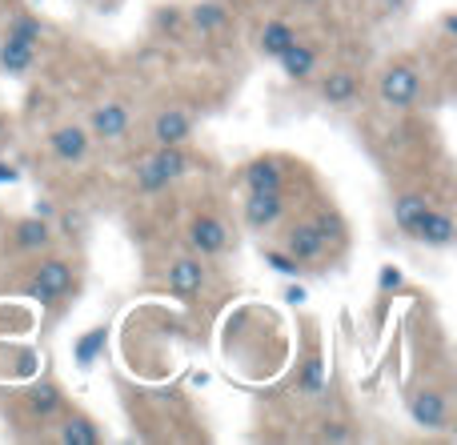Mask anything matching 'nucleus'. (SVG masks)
<instances>
[{
  "instance_id": "28",
  "label": "nucleus",
  "mask_w": 457,
  "mask_h": 445,
  "mask_svg": "<svg viewBox=\"0 0 457 445\" xmlns=\"http://www.w3.org/2000/svg\"><path fill=\"white\" fill-rule=\"evenodd\" d=\"M261 253H265V261L273 265L277 273H301V265L293 261V257L285 253V249H261Z\"/></svg>"
},
{
  "instance_id": "29",
  "label": "nucleus",
  "mask_w": 457,
  "mask_h": 445,
  "mask_svg": "<svg viewBox=\"0 0 457 445\" xmlns=\"http://www.w3.org/2000/svg\"><path fill=\"white\" fill-rule=\"evenodd\" d=\"M293 4H297V8H321L325 0H293Z\"/></svg>"
},
{
  "instance_id": "31",
  "label": "nucleus",
  "mask_w": 457,
  "mask_h": 445,
  "mask_svg": "<svg viewBox=\"0 0 457 445\" xmlns=\"http://www.w3.org/2000/svg\"><path fill=\"white\" fill-rule=\"evenodd\" d=\"M225 4H241V0H225Z\"/></svg>"
},
{
  "instance_id": "22",
  "label": "nucleus",
  "mask_w": 457,
  "mask_h": 445,
  "mask_svg": "<svg viewBox=\"0 0 457 445\" xmlns=\"http://www.w3.org/2000/svg\"><path fill=\"white\" fill-rule=\"evenodd\" d=\"M32 69H37V45L0 37V72H8V77H29Z\"/></svg>"
},
{
  "instance_id": "6",
  "label": "nucleus",
  "mask_w": 457,
  "mask_h": 445,
  "mask_svg": "<svg viewBox=\"0 0 457 445\" xmlns=\"http://www.w3.org/2000/svg\"><path fill=\"white\" fill-rule=\"evenodd\" d=\"M281 249L301 265V269H321L325 261H333L329 245L321 241V233L313 229V221H309V217H297V221L285 225V233H281Z\"/></svg>"
},
{
  "instance_id": "16",
  "label": "nucleus",
  "mask_w": 457,
  "mask_h": 445,
  "mask_svg": "<svg viewBox=\"0 0 457 445\" xmlns=\"http://www.w3.org/2000/svg\"><path fill=\"white\" fill-rule=\"evenodd\" d=\"M88 149H93V136H88L85 125H61L48 133V152L61 165H80L88 157Z\"/></svg>"
},
{
  "instance_id": "23",
  "label": "nucleus",
  "mask_w": 457,
  "mask_h": 445,
  "mask_svg": "<svg viewBox=\"0 0 457 445\" xmlns=\"http://www.w3.org/2000/svg\"><path fill=\"white\" fill-rule=\"evenodd\" d=\"M297 393L301 398H317L321 393V350H317V337H305V358H301V377H297Z\"/></svg>"
},
{
  "instance_id": "32",
  "label": "nucleus",
  "mask_w": 457,
  "mask_h": 445,
  "mask_svg": "<svg viewBox=\"0 0 457 445\" xmlns=\"http://www.w3.org/2000/svg\"><path fill=\"white\" fill-rule=\"evenodd\" d=\"M12 4H16V0H12Z\"/></svg>"
},
{
  "instance_id": "3",
  "label": "nucleus",
  "mask_w": 457,
  "mask_h": 445,
  "mask_svg": "<svg viewBox=\"0 0 457 445\" xmlns=\"http://www.w3.org/2000/svg\"><path fill=\"white\" fill-rule=\"evenodd\" d=\"M421 96V69L413 56H394L386 69L378 72V101L389 109H410Z\"/></svg>"
},
{
  "instance_id": "9",
  "label": "nucleus",
  "mask_w": 457,
  "mask_h": 445,
  "mask_svg": "<svg viewBox=\"0 0 457 445\" xmlns=\"http://www.w3.org/2000/svg\"><path fill=\"white\" fill-rule=\"evenodd\" d=\"M193 136V112L181 104H165V109L153 112L149 120V141L157 149H173V144H189Z\"/></svg>"
},
{
  "instance_id": "17",
  "label": "nucleus",
  "mask_w": 457,
  "mask_h": 445,
  "mask_svg": "<svg viewBox=\"0 0 457 445\" xmlns=\"http://www.w3.org/2000/svg\"><path fill=\"white\" fill-rule=\"evenodd\" d=\"M8 245H12L16 253H24V257H40V253L53 249V229H48V221H40V213L37 217H21V221H12Z\"/></svg>"
},
{
  "instance_id": "2",
  "label": "nucleus",
  "mask_w": 457,
  "mask_h": 445,
  "mask_svg": "<svg viewBox=\"0 0 457 445\" xmlns=\"http://www.w3.org/2000/svg\"><path fill=\"white\" fill-rule=\"evenodd\" d=\"M301 169L293 157H281V152H265V157H253L241 165L237 173V185L245 193H269V189H297Z\"/></svg>"
},
{
  "instance_id": "10",
  "label": "nucleus",
  "mask_w": 457,
  "mask_h": 445,
  "mask_svg": "<svg viewBox=\"0 0 457 445\" xmlns=\"http://www.w3.org/2000/svg\"><path fill=\"white\" fill-rule=\"evenodd\" d=\"M129 128H133V109L125 101H101L93 109V117H88V136L104 144L125 141Z\"/></svg>"
},
{
  "instance_id": "18",
  "label": "nucleus",
  "mask_w": 457,
  "mask_h": 445,
  "mask_svg": "<svg viewBox=\"0 0 457 445\" xmlns=\"http://www.w3.org/2000/svg\"><path fill=\"white\" fill-rule=\"evenodd\" d=\"M297 37H301L297 24L285 21V16H273V21H265L257 29V37H253V48H257V56H265V61H277V56H281Z\"/></svg>"
},
{
  "instance_id": "12",
  "label": "nucleus",
  "mask_w": 457,
  "mask_h": 445,
  "mask_svg": "<svg viewBox=\"0 0 457 445\" xmlns=\"http://www.w3.org/2000/svg\"><path fill=\"white\" fill-rule=\"evenodd\" d=\"M21 401H24V409H29V417H32L37 425H48L64 406H69L64 390L53 382V377H40V382H32L29 390L21 393Z\"/></svg>"
},
{
  "instance_id": "1",
  "label": "nucleus",
  "mask_w": 457,
  "mask_h": 445,
  "mask_svg": "<svg viewBox=\"0 0 457 445\" xmlns=\"http://www.w3.org/2000/svg\"><path fill=\"white\" fill-rule=\"evenodd\" d=\"M21 293L32 297V301H40V305H48V309H56V305H64L72 293H77V265H72L69 257H56L53 249L32 257V273L24 277Z\"/></svg>"
},
{
  "instance_id": "25",
  "label": "nucleus",
  "mask_w": 457,
  "mask_h": 445,
  "mask_svg": "<svg viewBox=\"0 0 457 445\" xmlns=\"http://www.w3.org/2000/svg\"><path fill=\"white\" fill-rule=\"evenodd\" d=\"M4 37L24 40V45H40V40H45V24H40L37 16H29V12H12V16H8Z\"/></svg>"
},
{
  "instance_id": "13",
  "label": "nucleus",
  "mask_w": 457,
  "mask_h": 445,
  "mask_svg": "<svg viewBox=\"0 0 457 445\" xmlns=\"http://www.w3.org/2000/svg\"><path fill=\"white\" fill-rule=\"evenodd\" d=\"M317 96H321L325 104H333V109H349V104H357V96H361V77H357L353 69H329V72H317Z\"/></svg>"
},
{
  "instance_id": "26",
  "label": "nucleus",
  "mask_w": 457,
  "mask_h": 445,
  "mask_svg": "<svg viewBox=\"0 0 457 445\" xmlns=\"http://www.w3.org/2000/svg\"><path fill=\"white\" fill-rule=\"evenodd\" d=\"M397 289H402V273H397L394 265H386V269H381V281H378V326H386V309H389Z\"/></svg>"
},
{
  "instance_id": "19",
  "label": "nucleus",
  "mask_w": 457,
  "mask_h": 445,
  "mask_svg": "<svg viewBox=\"0 0 457 445\" xmlns=\"http://www.w3.org/2000/svg\"><path fill=\"white\" fill-rule=\"evenodd\" d=\"M209 281V269L201 265V257H177L165 273V285L173 289L177 297H197Z\"/></svg>"
},
{
  "instance_id": "21",
  "label": "nucleus",
  "mask_w": 457,
  "mask_h": 445,
  "mask_svg": "<svg viewBox=\"0 0 457 445\" xmlns=\"http://www.w3.org/2000/svg\"><path fill=\"white\" fill-rule=\"evenodd\" d=\"M309 221H313V229L321 233V241L329 245L333 257H337L341 249L349 245V225H345V217H341L333 205H317L313 213H309Z\"/></svg>"
},
{
  "instance_id": "4",
  "label": "nucleus",
  "mask_w": 457,
  "mask_h": 445,
  "mask_svg": "<svg viewBox=\"0 0 457 445\" xmlns=\"http://www.w3.org/2000/svg\"><path fill=\"white\" fill-rule=\"evenodd\" d=\"M293 201H297V189H269V193H245L241 205V221L245 229L253 233H269L289 217Z\"/></svg>"
},
{
  "instance_id": "7",
  "label": "nucleus",
  "mask_w": 457,
  "mask_h": 445,
  "mask_svg": "<svg viewBox=\"0 0 457 445\" xmlns=\"http://www.w3.org/2000/svg\"><path fill=\"white\" fill-rule=\"evenodd\" d=\"M405 409H410L413 425L421 430H450L453 414H450V393L434 390V385H418L405 393Z\"/></svg>"
},
{
  "instance_id": "5",
  "label": "nucleus",
  "mask_w": 457,
  "mask_h": 445,
  "mask_svg": "<svg viewBox=\"0 0 457 445\" xmlns=\"http://www.w3.org/2000/svg\"><path fill=\"white\" fill-rule=\"evenodd\" d=\"M189 173V157H185V144L173 149H157L149 161L137 165V189L141 193H165L169 185H177Z\"/></svg>"
},
{
  "instance_id": "8",
  "label": "nucleus",
  "mask_w": 457,
  "mask_h": 445,
  "mask_svg": "<svg viewBox=\"0 0 457 445\" xmlns=\"http://www.w3.org/2000/svg\"><path fill=\"white\" fill-rule=\"evenodd\" d=\"M45 438L56 441V445H101L104 433H101V425H96V417H88L85 409H69V406H64L61 414L48 422Z\"/></svg>"
},
{
  "instance_id": "30",
  "label": "nucleus",
  "mask_w": 457,
  "mask_h": 445,
  "mask_svg": "<svg viewBox=\"0 0 457 445\" xmlns=\"http://www.w3.org/2000/svg\"><path fill=\"white\" fill-rule=\"evenodd\" d=\"M386 4H389V8H402V4H405V0H386Z\"/></svg>"
},
{
  "instance_id": "27",
  "label": "nucleus",
  "mask_w": 457,
  "mask_h": 445,
  "mask_svg": "<svg viewBox=\"0 0 457 445\" xmlns=\"http://www.w3.org/2000/svg\"><path fill=\"white\" fill-rule=\"evenodd\" d=\"M181 24H189L181 8H161V12L153 16V29H157V32H165V29L169 32H181Z\"/></svg>"
},
{
  "instance_id": "15",
  "label": "nucleus",
  "mask_w": 457,
  "mask_h": 445,
  "mask_svg": "<svg viewBox=\"0 0 457 445\" xmlns=\"http://www.w3.org/2000/svg\"><path fill=\"white\" fill-rule=\"evenodd\" d=\"M277 64H281L285 80H293V85H309V80L321 72V53H317L309 40L297 37L281 56H277Z\"/></svg>"
},
{
  "instance_id": "11",
  "label": "nucleus",
  "mask_w": 457,
  "mask_h": 445,
  "mask_svg": "<svg viewBox=\"0 0 457 445\" xmlns=\"http://www.w3.org/2000/svg\"><path fill=\"white\" fill-rule=\"evenodd\" d=\"M189 245H193V253H197L201 261L221 257L228 249V225L217 213L201 209V213H193V221H189Z\"/></svg>"
},
{
  "instance_id": "24",
  "label": "nucleus",
  "mask_w": 457,
  "mask_h": 445,
  "mask_svg": "<svg viewBox=\"0 0 457 445\" xmlns=\"http://www.w3.org/2000/svg\"><path fill=\"white\" fill-rule=\"evenodd\" d=\"M185 21H189L197 32L213 37V32L228 29V8L221 4V0H201V4H193L189 12H185Z\"/></svg>"
},
{
  "instance_id": "14",
  "label": "nucleus",
  "mask_w": 457,
  "mask_h": 445,
  "mask_svg": "<svg viewBox=\"0 0 457 445\" xmlns=\"http://www.w3.org/2000/svg\"><path fill=\"white\" fill-rule=\"evenodd\" d=\"M453 233H457V225H453L450 201H434V205H429V213L421 217L413 241H418V245H426V249H450L453 245Z\"/></svg>"
},
{
  "instance_id": "20",
  "label": "nucleus",
  "mask_w": 457,
  "mask_h": 445,
  "mask_svg": "<svg viewBox=\"0 0 457 445\" xmlns=\"http://www.w3.org/2000/svg\"><path fill=\"white\" fill-rule=\"evenodd\" d=\"M429 205H434V197H429L426 189H405L394 197V221L410 241H413V233H418L421 217L429 213Z\"/></svg>"
}]
</instances>
